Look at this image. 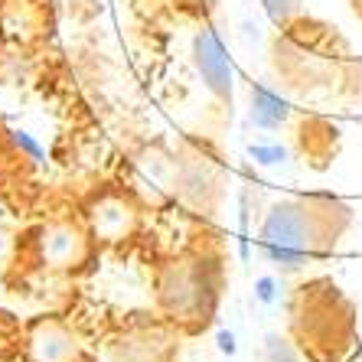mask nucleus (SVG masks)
Masks as SVG:
<instances>
[{"label":"nucleus","mask_w":362,"mask_h":362,"mask_svg":"<svg viewBox=\"0 0 362 362\" xmlns=\"http://www.w3.org/2000/svg\"><path fill=\"white\" fill-rule=\"evenodd\" d=\"M196 66L202 69V76L209 82L212 92L219 95H228V82H232V69H228V59L222 52L219 40L212 33H202L196 40Z\"/></svg>","instance_id":"nucleus-2"},{"label":"nucleus","mask_w":362,"mask_h":362,"mask_svg":"<svg viewBox=\"0 0 362 362\" xmlns=\"http://www.w3.org/2000/svg\"><path fill=\"white\" fill-rule=\"evenodd\" d=\"M264 248L274 262L297 268L310 252V235H307V222L297 206H278L268 216L264 226Z\"/></svg>","instance_id":"nucleus-1"},{"label":"nucleus","mask_w":362,"mask_h":362,"mask_svg":"<svg viewBox=\"0 0 362 362\" xmlns=\"http://www.w3.org/2000/svg\"><path fill=\"white\" fill-rule=\"evenodd\" d=\"M252 157L258 163H278L284 160V151L281 147H252Z\"/></svg>","instance_id":"nucleus-4"},{"label":"nucleus","mask_w":362,"mask_h":362,"mask_svg":"<svg viewBox=\"0 0 362 362\" xmlns=\"http://www.w3.org/2000/svg\"><path fill=\"white\" fill-rule=\"evenodd\" d=\"M287 115V105L278 98V95H271L268 88H255L252 92V121L262 127H274L281 124Z\"/></svg>","instance_id":"nucleus-3"}]
</instances>
